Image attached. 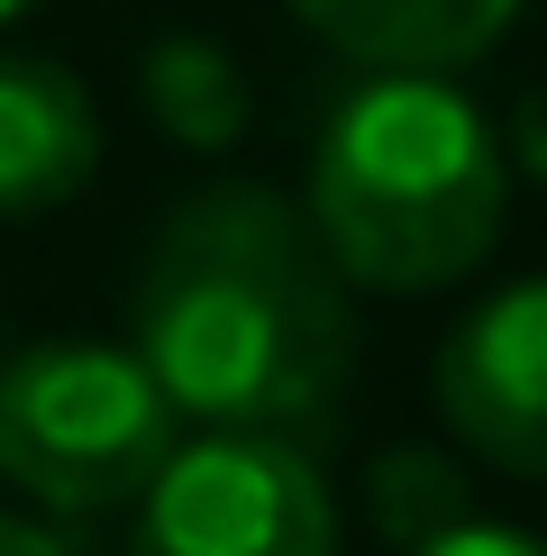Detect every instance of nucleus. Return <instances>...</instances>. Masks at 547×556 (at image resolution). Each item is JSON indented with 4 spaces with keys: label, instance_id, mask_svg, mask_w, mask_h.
<instances>
[{
    "label": "nucleus",
    "instance_id": "20e7f679",
    "mask_svg": "<svg viewBox=\"0 0 547 556\" xmlns=\"http://www.w3.org/2000/svg\"><path fill=\"white\" fill-rule=\"evenodd\" d=\"M128 556H338L329 475L283 438H192L137 493Z\"/></svg>",
    "mask_w": 547,
    "mask_h": 556
},
{
    "label": "nucleus",
    "instance_id": "1a4fd4ad",
    "mask_svg": "<svg viewBox=\"0 0 547 556\" xmlns=\"http://www.w3.org/2000/svg\"><path fill=\"white\" fill-rule=\"evenodd\" d=\"M365 502H374V529L402 556L466 520V483H456V466H447L438 447H383L374 475H365Z\"/></svg>",
    "mask_w": 547,
    "mask_h": 556
},
{
    "label": "nucleus",
    "instance_id": "ddd939ff",
    "mask_svg": "<svg viewBox=\"0 0 547 556\" xmlns=\"http://www.w3.org/2000/svg\"><path fill=\"white\" fill-rule=\"evenodd\" d=\"M28 10H37V0H0V18H28Z\"/></svg>",
    "mask_w": 547,
    "mask_h": 556
},
{
    "label": "nucleus",
    "instance_id": "f03ea898",
    "mask_svg": "<svg viewBox=\"0 0 547 556\" xmlns=\"http://www.w3.org/2000/svg\"><path fill=\"white\" fill-rule=\"evenodd\" d=\"M511 211V155L493 119L438 74H365L319 119L310 228L365 292H438L493 256Z\"/></svg>",
    "mask_w": 547,
    "mask_h": 556
},
{
    "label": "nucleus",
    "instance_id": "9b49d317",
    "mask_svg": "<svg viewBox=\"0 0 547 556\" xmlns=\"http://www.w3.org/2000/svg\"><path fill=\"white\" fill-rule=\"evenodd\" d=\"M501 155H520V174H538V182H547V91H530V101H520L511 147H501Z\"/></svg>",
    "mask_w": 547,
    "mask_h": 556
},
{
    "label": "nucleus",
    "instance_id": "f8f14e48",
    "mask_svg": "<svg viewBox=\"0 0 547 556\" xmlns=\"http://www.w3.org/2000/svg\"><path fill=\"white\" fill-rule=\"evenodd\" d=\"M0 556H64V539H46L37 520H18V511H0Z\"/></svg>",
    "mask_w": 547,
    "mask_h": 556
},
{
    "label": "nucleus",
    "instance_id": "9d476101",
    "mask_svg": "<svg viewBox=\"0 0 547 556\" xmlns=\"http://www.w3.org/2000/svg\"><path fill=\"white\" fill-rule=\"evenodd\" d=\"M410 556H547L530 529H501V520H456V529H438L429 547H410Z\"/></svg>",
    "mask_w": 547,
    "mask_h": 556
},
{
    "label": "nucleus",
    "instance_id": "423d86ee",
    "mask_svg": "<svg viewBox=\"0 0 547 556\" xmlns=\"http://www.w3.org/2000/svg\"><path fill=\"white\" fill-rule=\"evenodd\" d=\"M101 110L46 55H0V219H37L91 182Z\"/></svg>",
    "mask_w": 547,
    "mask_h": 556
},
{
    "label": "nucleus",
    "instance_id": "39448f33",
    "mask_svg": "<svg viewBox=\"0 0 547 556\" xmlns=\"http://www.w3.org/2000/svg\"><path fill=\"white\" fill-rule=\"evenodd\" d=\"M438 420L501 475H547V274L474 301L438 346Z\"/></svg>",
    "mask_w": 547,
    "mask_h": 556
},
{
    "label": "nucleus",
    "instance_id": "7ed1b4c3",
    "mask_svg": "<svg viewBox=\"0 0 547 556\" xmlns=\"http://www.w3.org/2000/svg\"><path fill=\"white\" fill-rule=\"evenodd\" d=\"M182 420L137 346L46 338L0 365V475L46 511H119L174 466Z\"/></svg>",
    "mask_w": 547,
    "mask_h": 556
},
{
    "label": "nucleus",
    "instance_id": "0eeeda50",
    "mask_svg": "<svg viewBox=\"0 0 547 556\" xmlns=\"http://www.w3.org/2000/svg\"><path fill=\"white\" fill-rule=\"evenodd\" d=\"M302 28H319L338 55L365 74H456V64L493 55L520 0H292Z\"/></svg>",
    "mask_w": 547,
    "mask_h": 556
},
{
    "label": "nucleus",
    "instance_id": "6e6552de",
    "mask_svg": "<svg viewBox=\"0 0 547 556\" xmlns=\"http://www.w3.org/2000/svg\"><path fill=\"white\" fill-rule=\"evenodd\" d=\"M137 91H147L155 128L182 137V147H228V137L246 128V74L228 64V46L211 37H165L147 64H137Z\"/></svg>",
    "mask_w": 547,
    "mask_h": 556
},
{
    "label": "nucleus",
    "instance_id": "f257e3e1",
    "mask_svg": "<svg viewBox=\"0 0 547 556\" xmlns=\"http://www.w3.org/2000/svg\"><path fill=\"white\" fill-rule=\"evenodd\" d=\"M137 365L201 438L319 447L356 375V311L302 201L265 182L182 201L137 274Z\"/></svg>",
    "mask_w": 547,
    "mask_h": 556
}]
</instances>
